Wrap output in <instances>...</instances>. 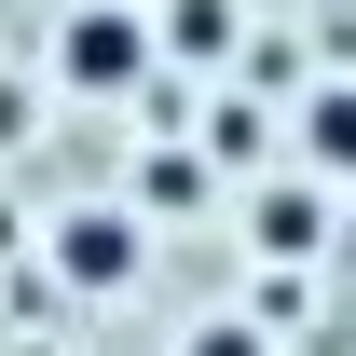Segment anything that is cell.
<instances>
[{"label":"cell","mask_w":356,"mask_h":356,"mask_svg":"<svg viewBox=\"0 0 356 356\" xmlns=\"http://www.w3.org/2000/svg\"><path fill=\"white\" fill-rule=\"evenodd\" d=\"M137 261H151V233H137L124 206H69V220H55V274H69V288H96V302H110V288H137Z\"/></svg>","instance_id":"7a4b0ae2"},{"label":"cell","mask_w":356,"mask_h":356,"mask_svg":"<svg viewBox=\"0 0 356 356\" xmlns=\"http://www.w3.org/2000/svg\"><path fill=\"white\" fill-rule=\"evenodd\" d=\"M247 247H274V261H315V247H329V206L288 178V192H261V206H247Z\"/></svg>","instance_id":"3957f363"},{"label":"cell","mask_w":356,"mask_h":356,"mask_svg":"<svg viewBox=\"0 0 356 356\" xmlns=\"http://www.w3.org/2000/svg\"><path fill=\"white\" fill-rule=\"evenodd\" d=\"M165 42H178V55H220L233 14H220V0H165Z\"/></svg>","instance_id":"5b68a950"},{"label":"cell","mask_w":356,"mask_h":356,"mask_svg":"<svg viewBox=\"0 0 356 356\" xmlns=\"http://www.w3.org/2000/svg\"><path fill=\"white\" fill-rule=\"evenodd\" d=\"M343 261H356V233H343Z\"/></svg>","instance_id":"52a82bcc"},{"label":"cell","mask_w":356,"mask_h":356,"mask_svg":"<svg viewBox=\"0 0 356 356\" xmlns=\"http://www.w3.org/2000/svg\"><path fill=\"white\" fill-rule=\"evenodd\" d=\"M302 151H315V178H356V83L302 96Z\"/></svg>","instance_id":"277c9868"},{"label":"cell","mask_w":356,"mask_h":356,"mask_svg":"<svg viewBox=\"0 0 356 356\" xmlns=\"http://www.w3.org/2000/svg\"><path fill=\"white\" fill-rule=\"evenodd\" d=\"M192 356H274V343L247 329V315H206V329H192Z\"/></svg>","instance_id":"8992f818"},{"label":"cell","mask_w":356,"mask_h":356,"mask_svg":"<svg viewBox=\"0 0 356 356\" xmlns=\"http://www.w3.org/2000/svg\"><path fill=\"white\" fill-rule=\"evenodd\" d=\"M151 42H165V28H151L137 0H69L55 83H69V96H137V83H151Z\"/></svg>","instance_id":"6da1fadb"}]
</instances>
